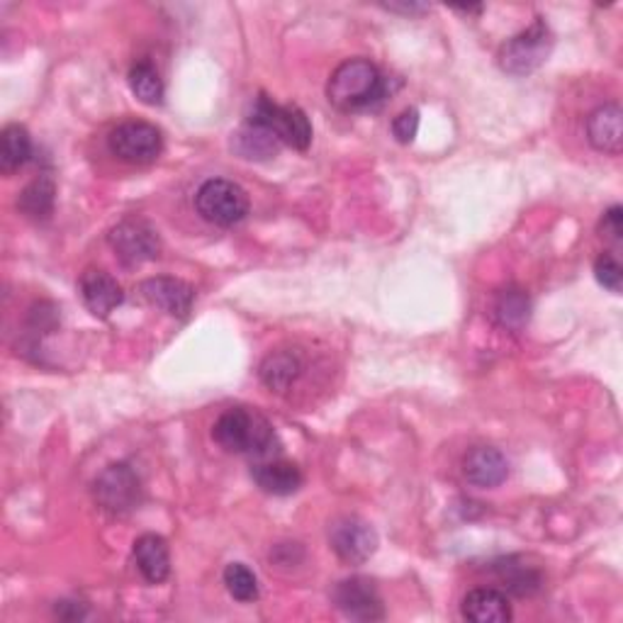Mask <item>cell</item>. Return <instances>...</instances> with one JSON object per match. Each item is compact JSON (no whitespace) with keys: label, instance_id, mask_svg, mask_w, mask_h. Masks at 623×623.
<instances>
[{"label":"cell","instance_id":"23","mask_svg":"<svg viewBox=\"0 0 623 623\" xmlns=\"http://www.w3.org/2000/svg\"><path fill=\"white\" fill-rule=\"evenodd\" d=\"M54 195H57V188L52 178L39 175L20 193L18 209L30 219H47L54 213Z\"/></svg>","mask_w":623,"mask_h":623},{"label":"cell","instance_id":"16","mask_svg":"<svg viewBox=\"0 0 623 623\" xmlns=\"http://www.w3.org/2000/svg\"><path fill=\"white\" fill-rule=\"evenodd\" d=\"M251 477H253V483L263 489V492L275 495V497H287L303 487V473H299L297 465L287 463V461L273 458L265 463H256Z\"/></svg>","mask_w":623,"mask_h":623},{"label":"cell","instance_id":"14","mask_svg":"<svg viewBox=\"0 0 623 623\" xmlns=\"http://www.w3.org/2000/svg\"><path fill=\"white\" fill-rule=\"evenodd\" d=\"M621 107L616 103H607L597 107L587 120V139L597 151L619 156L623 149V127H621Z\"/></svg>","mask_w":623,"mask_h":623},{"label":"cell","instance_id":"12","mask_svg":"<svg viewBox=\"0 0 623 623\" xmlns=\"http://www.w3.org/2000/svg\"><path fill=\"white\" fill-rule=\"evenodd\" d=\"M463 475L465 480L475 487L492 489L507 480L509 463L502 451H497L492 446H475L465 453Z\"/></svg>","mask_w":623,"mask_h":623},{"label":"cell","instance_id":"27","mask_svg":"<svg viewBox=\"0 0 623 623\" xmlns=\"http://www.w3.org/2000/svg\"><path fill=\"white\" fill-rule=\"evenodd\" d=\"M419 132V110L407 107L393 120V135L399 144H411Z\"/></svg>","mask_w":623,"mask_h":623},{"label":"cell","instance_id":"8","mask_svg":"<svg viewBox=\"0 0 623 623\" xmlns=\"http://www.w3.org/2000/svg\"><path fill=\"white\" fill-rule=\"evenodd\" d=\"M329 545L343 563L361 565L377 551V533L361 517H339L329 524Z\"/></svg>","mask_w":623,"mask_h":623},{"label":"cell","instance_id":"5","mask_svg":"<svg viewBox=\"0 0 623 623\" xmlns=\"http://www.w3.org/2000/svg\"><path fill=\"white\" fill-rule=\"evenodd\" d=\"M247 122L261 125L287 147L305 151L312 144V125L297 105H277L269 95H259Z\"/></svg>","mask_w":623,"mask_h":623},{"label":"cell","instance_id":"4","mask_svg":"<svg viewBox=\"0 0 623 623\" xmlns=\"http://www.w3.org/2000/svg\"><path fill=\"white\" fill-rule=\"evenodd\" d=\"M555 37L543 18L533 20L524 32L511 37L502 52H499V66L511 76H529L539 69L541 64L548 61L553 52Z\"/></svg>","mask_w":623,"mask_h":623},{"label":"cell","instance_id":"6","mask_svg":"<svg viewBox=\"0 0 623 623\" xmlns=\"http://www.w3.org/2000/svg\"><path fill=\"white\" fill-rule=\"evenodd\" d=\"M110 151H113L120 161L127 163H151L163 151V137L161 129L151 125V122L129 120L122 122L120 127L110 132Z\"/></svg>","mask_w":623,"mask_h":623},{"label":"cell","instance_id":"25","mask_svg":"<svg viewBox=\"0 0 623 623\" xmlns=\"http://www.w3.org/2000/svg\"><path fill=\"white\" fill-rule=\"evenodd\" d=\"M225 585L227 592L237 602H253V599H259V580H256V575L243 563L227 565Z\"/></svg>","mask_w":623,"mask_h":623},{"label":"cell","instance_id":"1","mask_svg":"<svg viewBox=\"0 0 623 623\" xmlns=\"http://www.w3.org/2000/svg\"><path fill=\"white\" fill-rule=\"evenodd\" d=\"M213 439L229 453L253 455V458L271 461V455L277 451V439L269 419L243 407L227 409L217 419Z\"/></svg>","mask_w":623,"mask_h":623},{"label":"cell","instance_id":"21","mask_svg":"<svg viewBox=\"0 0 623 623\" xmlns=\"http://www.w3.org/2000/svg\"><path fill=\"white\" fill-rule=\"evenodd\" d=\"M499 580L507 585L511 594L517 597H531L541 589L543 577L533 565H526L521 558H507L495 565Z\"/></svg>","mask_w":623,"mask_h":623},{"label":"cell","instance_id":"24","mask_svg":"<svg viewBox=\"0 0 623 623\" xmlns=\"http://www.w3.org/2000/svg\"><path fill=\"white\" fill-rule=\"evenodd\" d=\"M129 88L144 105H161L163 100V81L159 71L149 61H139L129 71Z\"/></svg>","mask_w":623,"mask_h":623},{"label":"cell","instance_id":"9","mask_svg":"<svg viewBox=\"0 0 623 623\" xmlns=\"http://www.w3.org/2000/svg\"><path fill=\"white\" fill-rule=\"evenodd\" d=\"M110 247H113L117 259L125 265H141L154 261L161 251L159 234L144 219H122L117 227L110 231Z\"/></svg>","mask_w":623,"mask_h":623},{"label":"cell","instance_id":"10","mask_svg":"<svg viewBox=\"0 0 623 623\" xmlns=\"http://www.w3.org/2000/svg\"><path fill=\"white\" fill-rule=\"evenodd\" d=\"M333 604L355 621H381L385 616L383 599L375 585L365 577H351V580L339 582L333 589Z\"/></svg>","mask_w":623,"mask_h":623},{"label":"cell","instance_id":"11","mask_svg":"<svg viewBox=\"0 0 623 623\" xmlns=\"http://www.w3.org/2000/svg\"><path fill=\"white\" fill-rule=\"evenodd\" d=\"M139 291L147 303L169 312L173 317H188V312H191L195 299V291L191 285L169 275L149 277V281L141 283Z\"/></svg>","mask_w":623,"mask_h":623},{"label":"cell","instance_id":"20","mask_svg":"<svg viewBox=\"0 0 623 623\" xmlns=\"http://www.w3.org/2000/svg\"><path fill=\"white\" fill-rule=\"evenodd\" d=\"M231 149L237 151L241 159L265 161L277 154V149H281V141H277L265 127L247 122V125L234 135Z\"/></svg>","mask_w":623,"mask_h":623},{"label":"cell","instance_id":"7","mask_svg":"<svg viewBox=\"0 0 623 623\" xmlns=\"http://www.w3.org/2000/svg\"><path fill=\"white\" fill-rule=\"evenodd\" d=\"M93 497L98 507L110 511V514H127V511L139 505L141 483L127 463L107 465L105 471L95 477Z\"/></svg>","mask_w":623,"mask_h":623},{"label":"cell","instance_id":"18","mask_svg":"<svg viewBox=\"0 0 623 623\" xmlns=\"http://www.w3.org/2000/svg\"><path fill=\"white\" fill-rule=\"evenodd\" d=\"M299 373H303V359H299L297 351H275L271 355H265V361L261 363L259 371L263 385L269 389H275V393L291 389Z\"/></svg>","mask_w":623,"mask_h":623},{"label":"cell","instance_id":"26","mask_svg":"<svg viewBox=\"0 0 623 623\" xmlns=\"http://www.w3.org/2000/svg\"><path fill=\"white\" fill-rule=\"evenodd\" d=\"M594 275L599 285H604L611 293H621V281H623V269L621 263L611 253H602L594 263Z\"/></svg>","mask_w":623,"mask_h":623},{"label":"cell","instance_id":"28","mask_svg":"<svg viewBox=\"0 0 623 623\" xmlns=\"http://www.w3.org/2000/svg\"><path fill=\"white\" fill-rule=\"evenodd\" d=\"M602 231H604V237H607L609 241H614V243L621 241V237H623V209H621L619 205L609 207L607 213H604Z\"/></svg>","mask_w":623,"mask_h":623},{"label":"cell","instance_id":"2","mask_svg":"<svg viewBox=\"0 0 623 623\" xmlns=\"http://www.w3.org/2000/svg\"><path fill=\"white\" fill-rule=\"evenodd\" d=\"M385 78L369 59H349L331 73L327 83V98L339 110H363L383 98Z\"/></svg>","mask_w":623,"mask_h":623},{"label":"cell","instance_id":"19","mask_svg":"<svg viewBox=\"0 0 623 623\" xmlns=\"http://www.w3.org/2000/svg\"><path fill=\"white\" fill-rule=\"evenodd\" d=\"M495 319L507 331H521L531 319V299L521 287H505L495 297Z\"/></svg>","mask_w":623,"mask_h":623},{"label":"cell","instance_id":"3","mask_svg":"<svg viewBox=\"0 0 623 623\" xmlns=\"http://www.w3.org/2000/svg\"><path fill=\"white\" fill-rule=\"evenodd\" d=\"M195 207L209 225L234 227L249 215V195L241 185L227 181V178H209L197 188Z\"/></svg>","mask_w":623,"mask_h":623},{"label":"cell","instance_id":"22","mask_svg":"<svg viewBox=\"0 0 623 623\" xmlns=\"http://www.w3.org/2000/svg\"><path fill=\"white\" fill-rule=\"evenodd\" d=\"M32 139L22 125H8L0 135V171L15 173L30 161Z\"/></svg>","mask_w":623,"mask_h":623},{"label":"cell","instance_id":"15","mask_svg":"<svg viewBox=\"0 0 623 623\" xmlns=\"http://www.w3.org/2000/svg\"><path fill=\"white\" fill-rule=\"evenodd\" d=\"M135 563L141 577L151 585H161L171 573V555L169 543L156 533H144L135 541Z\"/></svg>","mask_w":623,"mask_h":623},{"label":"cell","instance_id":"17","mask_svg":"<svg viewBox=\"0 0 623 623\" xmlns=\"http://www.w3.org/2000/svg\"><path fill=\"white\" fill-rule=\"evenodd\" d=\"M463 616L473 623H507L511 619V607L497 589L477 587L463 599Z\"/></svg>","mask_w":623,"mask_h":623},{"label":"cell","instance_id":"13","mask_svg":"<svg viewBox=\"0 0 623 623\" xmlns=\"http://www.w3.org/2000/svg\"><path fill=\"white\" fill-rule=\"evenodd\" d=\"M81 297L91 315L105 319L122 305L125 293H122V285L113 275L91 269L81 275Z\"/></svg>","mask_w":623,"mask_h":623}]
</instances>
